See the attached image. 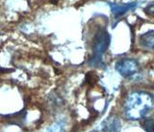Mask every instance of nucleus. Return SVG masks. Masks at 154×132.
<instances>
[{"instance_id":"nucleus-4","label":"nucleus","mask_w":154,"mask_h":132,"mask_svg":"<svg viewBox=\"0 0 154 132\" xmlns=\"http://www.w3.org/2000/svg\"><path fill=\"white\" fill-rule=\"evenodd\" d=\"M122 124L117 117H109L100 124L98 127H96L91 132H119Z\"/></svg>"},{"instance_id":"nucleus-1","label":"nucleus","mask_w":154,"mask_h":132,"mask_svg":"<svg viewBox=\"0 0 154 132\" xmlns=\"http://www.w3.org/2000/svg\"><path fill=\"white\" fill-rule=\"evenodd\" d=\"M154 109V96L144 91H134L125 96L122 103V115L129 121L146 119Z\"/></svg>"},{"instance_id":"nucleus-2","label":"nucleus","mask_w":154,"mask_h":132,"mask_svg":"<svg viewBox=\"0 0 154 132\" xmlns=\"http://www.w3.org/2000/svg\"><path fill=\"white\" fill-rule=\"evenodd\" d=\"M111 42V36L104 28H99L94 38L93 55L89 60V65L94 68H101L103 66L102 57L107 51Z\"/></svg>"},{"instance_id":"nucleus-7","label":"nucleus","mask_w":154,"mask_h":132,"mask_svg":"<svg viewBox=\"0 0 154 132\" xmlns=\"http://www.w3.org/2000/svg\"><path fill=\"white\" fill-rule=\"evenodd\" d=\"M143 127L147 132H154V120L144 119L143 121Z\"/></svg>"},{"instance_id":"nucleus-6","label":"nucleus","mask_w":154,"mask_h":132,"mask_svg":"<svg viewBox=\"0 0 154 132\" xmlns=\"http://www.w3.org/2000/svg\"><path fill=\"white\" fill-rule=\"evenodd\" d=\"M139 42L144 49L154 51V30L147 31L140 36Z\"/></svg>"},{"instance_id":"nucleus-3","label":"nucleus","mask_w":154,"mask_h":132,"mask_svg":"<svg viewBox=\"0 0 154 132\" xmlns=\"http://www.w3.org/2000/svg\"><path fill=\"white\" fill-rule=\"evenodd\" d=\"M115 68L116 71L125 78L133 77L135 74H137L140 70L138 61L133 58H123L116 63Z\"/></svg>"},{"instance_id":"nucleus-8","label":"nucleus","mask_w":154,"mask_h":132,"mask_svg":"<svg viewBox=\"0 0 154 132\" xmlns=\"http://www.w3.org/2000/svg\"><path fill=\"white\" fill-rule=\"evenodd\" d=\"M146 13L149 14V16H154V3L148 5L146 8Z\"/></svg>"},{"instance_id":"nucleus-5","label":"nucleus","mask_w":154,"mask_h":132,"mask_svg":"<svg viewBox=\"0 0 154 132\" xmlns=\"http://www.w3.org/2000/svg\"><path fill=\"white\" fill-rule=\"evenodd\" d=\"M109 6L111 7V11H112L114 16L116 17H119L123 16L125 13H127L130 10H132L136 7L137 2H132V3H127V4H118V3L109 2Z\"/></svg>"}]
</instances>
